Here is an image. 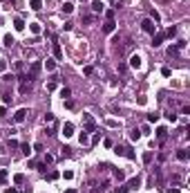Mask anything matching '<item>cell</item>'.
I'll list each match as a JSON object with an SVG mask.
<instances>
[{
  "label": "cell",
  "instance_id": "obj_8",
  "mask_svg": "<svg viewBox=\"0 0 190 193\" xmlns=\"http://www.w3.org/2000/svg\"><path fill=\"white\" fill-rule=\"evenodd\" d=\"M27 119V108H20V110H16V115H14V121L16 124H22Z\"/></svg>",
  "mask_w": 190,
  "mask_h": 193
},
{
  "label": "cell",
  "instance_id": "obj_21",
  "mask_svg": "<svg viewBox=\"0 0 190 193\" xmlns=\"http://www.w3.org/2000/svg\"><path fill=\"white\" fill-rule=\"evenodd\" d=\"M143 162H146V164H150V162H152V153H150V151L143 153Z\"/></svg>",
  "mask_w": 190,
  "mask_h": 193
},
{
  "label": "cell",
  "instance_id": "obj_19",
  "mask_svg": "<svg viewBox=\"0 0 190 193\" xmlns=\"http://www.w3.org/2000/svg\"><path fill=\"white\" fill-rule=\"evenodd\" d=\"M29 32L31 34H40V25H38V22H31V25H29Z\"/></svg>",
  "mask_w": 190,
  "mask_h": 193
},
{
  "label": "cell",
  "instance_id": "obj_40",
  "mask_svg": "<svg viewBox=\"0 0 190 193\" xmlns=\"http://www.w3.org/2000/svg\"><path fill=\"white\" fill-rule=\"evenodd\" d=\"M65 193H78V191H76V189H67Z\"/></svg>",
  "mask_w": 190,
  "mask_h": 193
},
{
  "label": "cell",
  "instance_id": "obj_30",
  "mask_svg": "<svg viewBox=\"0 0 190 193\" xmlns=\"http://www.w3.org/2000/svg\"><path fill=\"white\" fill-rule=\"evenodd\" d=\"M175 34H177V27H170V29L165 32V36H170V38H172V36H175Z\"/></svg>",
  "mask_w": 190,
  "mask_h": 193
},
{
  "label": "cell",
  "instance_id": "obj_34",
  "mask_svg": "<svg viewBox=\"0 0 190 193\" xmlns=\"http://www.w3.org/2000/svg\"><path fill=\"white\" fill-rule=\"evenodd\" d=\"M63 178H65V180H72L74 173H72V171H65V173H63Z\"/></svg>",
  "mask_w": 190,
  "mask_h": 193
},
{
  "label": "cell",
  "instance_id": "obj_33",
  "mask_svg": "<svg viewBox=\"0 0 190 193\" xmlns=\"http://www.w3.org/2000/svg\"><path fill=\"white\" fill-rule=\"evenodd\" d=\"M51 162H54V157H51V155H45L43 157V164H51Z\"/></svg>",
  "mask_w": 190,
  "mask_h": 193
},
{
  "label": "cell",
  "instance_id": "obj_25",
  "mask_svg": "<svg viewBox=\"0 0 190 193\" xmlns=\"http://www.w3.org/2000/svg\"><path fill=\"white\" fill-rule=\"evenodd\" d=\"M78 141H80V144H87V141H90V137H87V133H80V137H78Z\"/></svg>",
  "mask_w": 190,
  "mask_h": 193
},
{
  "label": "cell",
  "instance_id": "obj_5",
  "mask_svg": "<svg viewBox=\"0 0 190 193\" xmlns=\"http://www.w3.org/2000/svg\"><path fill=\"white\" fill-rule=\"evenodd\" d=\"M183 47H186V41H179L177 45H170V47H168V56H177Z\"/></svg>",
  "mask_w": 190,
  "mask_h": 193
},
{
  "label": "cell",
  "instance_id": "obj_24",
  "mask_svg": "<svg viewBox=\"0 0 190 193\" xmlns=\"http://www.w3.org/2000/svg\"><path fill=\"white\" fill-rule=\"evenodd\" d=\"M20 151H22V155H29V144H20Z\"/></svg>",
  "mask_w": 190,
  "mask_h": 193
},
{
  "label": "cell",
  "instance_id": "obj_27",
  "mask_svg": "<svg viewBox=\"0 0 190 193\" xmlns=\"http://www.w3.org/2000/svg\"><path fill=\"white\" fill-rule=\"evenodd\" d=\"M36 168H38V171H40V173H45V171H47V164H43V162H40V164H38V162H36Z\"/></svg>",
  "mask_w": 190,
  "mask_h": 193
},
{
  "label": "cell",
  "instance_id": "obj_13",
  "mask_svg": "<svg viewBox=\"0 0 190 193\" xmlns=\"http://www.w3.org/2000/svg\"><path fill=\"white\" fill-rule=\"evenodd\" d=\"M2 45H5V47H11V45H14V36H11V34H5Z\"/></svg>",
  "mask_w": 190,
  "mask_h": 193
},
{
  "label": "cell",
  "instance_id": "obj_26",
  "mask_svg": "<svg viewBox=\"0 0 190 193\" xmlns=\"http://www.w3.org/2000/svg\"><path fill=\"white\" fill-rule=\"evenodd\" d=\"M7 180V168H0V184Z\"/></svg>",
  "mask_w": 190,
  "mask_h": 193
},
{
  "label": "cell",
  "instance_id": "obj_39",
  "mask_svg": "<svg viewBox=\"0 0 190 193\" xmlns=\"http://www.w3.org/2000/svg\"><path fill=\"white\" fill-rule=\"evenodd\" d=\"M168 193H181V191L177 189V186H172V189H168Z\"/></svg>",
  "mask_w": 190,
  "mask_h": 193
},
{
  "label": "cell",
  "instance_id": "obj_32",
  "mask_svg": "<svg viewBox=\"0 0 190 193\" xmlns=\"http://www.w3.org/2000/svg\"><path fill=\"white\" fill-rule=\"evenodd\" d=\"M58 175H61L58 171H49V175H47V178H49V180H56V178H58Z\"/></svg>",
  "mask_w": 190,
  "mask_h": 193
},
{
  "label": "cell",
  "instance_id": "obj_35",
  "mask_svg": "<svg viewBox=\"0 0 190 193\" xmlns=\"http://www.w3.org/2000/svg\"><path fill=\"white\" fill-rule=\"evenodd\" d=\"M128 191H130V189H128L125 184H123V186H119V189H116V193H128Z\"/></svg>",
  "mask_w": 190,
  "mask_h": 193
},
{
  "label": "cell",
  "instance_id": "obj_14",
  "mask_svg": "<svg viewBox=\"0 0 190 193\" xmlns=\"http://www.w3.org/2000/svg\"><path fill=\"white\" fill-rule=\"evenodd\" d=\"M61 9H63V14H72V11H74V5H72V2H67V0H65Z\"/></svg>",
  "mask_w": 190,
  "mask_h": 193
},
{
  "label": "cell",
  "instance_id": "obj_3",
  "mask_svg": "<svg viewBox=\"0 0 190 193\" xmlns=\"http://www.w3.org/2000/svg\"><path fill=\"white\" fill-rule=\"evenodd\" d=\"M61 135L65 139H70L72 135H74V124L72 121H65V124H63V128H61Z\"/></svg>",
  "mask_w": 190,
  "mask_h": 193
},
{
  "label": "cell",
  "instance_id": "obj_29",
  "mask_svg": "<svg viewBox=\"0 0 190 193\" xmlns=\"http://www.w3.org/2000/svg\"><path fill=\"white\" fill-rule=\"evenodd\" d=\"M45 67L51 72V70H56V63H54V61H47V63H45Z\"/></svg>",
  "mask_w": 190,
  "mask_h": 193
},
{
  "label": "cell",
  "instance_id": "obj_2",
  "mask_svg": "<svg viewBox=\"0 0 190 193\" xmlns=\"http://www.w3.org/2000/svg\"><path fill=\"white\" fill-rule=\"evenodd\" d=\"M116 155H123V157H128V160H134V153H132L130 146H116Z\"/></svg>",
  "mask_w": 190,
  "mask_h": 193
},
{
  "label": "cell",
  "instance_id": "obj_7",
  "mask_svg": "<svg viewBox=\"0 0 190 193\" xmlns=\"http://www.w3.org/2000/svg\"><path fill=\"white\" fill-rule=\"evenodd\" d=\"M141 65H143V59H141L139 54L130 56V67H134V70H141Z\"/></svg>",
  "mask_w": 190,
  "mask_h": 193
},
{
  "label": "cell",
  "instance_id": "obj_16",
  "mask_svg": "<svg viewBox=\"0 0 190 193\" xmlns=\"http://www.w3.org/2000/svg\"><path fill=\"white\" fill-rule=\"evenodd\" d=\"M54 56H56V59H63V49H61V45L56 41H54Z\"/></svg>",
  "mask_w": 190,
  "mask_h": 193
},
{
  "label": "cell",
  "instance_id": "obj_36",
  "mask_svg": "<svg viewBox=\"0 0 190 193\" xmlns=\"http://www.w3.org/2000/svg\"><path fill=\"white\" fill-rule=\"evenodd\" d=\"M22 180H25V175H16V178H14V182H16V184H20Z\"/></svg>",
  "mask_w": 190,
  "mask_h": 193
},
{
  "label": "cell",
  "instance_id": "obj_4",
  "mask_svg": "<svg viewBox=\"0 0 190 193\" xmlns=\"http://www.w3.org/2000/svg\"><path fill=\"white\" fill-rule=\"evenodd\" d=\"M141 29L146 32V34H154L157 32V25H154V20H150V18H146L141 22Z\"/></svg>",
  "mask_w": 190,
  "mask_h": 193
},
{
  "label": "cell",
  "instance_id": "obj_9",
  "mask_svg": "<svg viewBox=\"0 0 190 193\" xmlns=\"http://www.w3.org/2000/svg\"><path fill=\"white\" fill-rule=\"evenodd\" d=\"M125 186H128V189H130V191H134V189H139V186H141V178H139V175H136V178H132V180H130V182H128V184H125Z\"/></svg>",
  "mask_w": 190,
  "mask_h": 193
},
{
  "label": "cell",
  "instance_id": "obj_20",
  "mask_svg": "<svg viewBox=\"0 0 190 193\" xmlns=\"http://www.w3.org/2000/svg\"><path fill=\"white\" fill-rule=\"evenodd\" d=\"M130 137H132V139H139V137H141V130H139V128H132Z\"/></svg>",
  "mask_w": 190,
  "mask_h": 193
},
{
  "label": "cell",
  "instance_id": "obj_18",
  "mask_svg": "<svg viewBox=\"0 0 190 193\" xmlns=\"http://www.w3.org/2000/svg\"><path fill=\"white\" fill-rule=\"evenodd\" d=\"M14 27H16L18 32H22V29H25V22H22V18H16V20H14Z\"/></svg>",
  "mask_w": 190,
  "mask_h": 193
},
{
  "label": "cell",
  "instance_id": "obj_38",
  "mask_svg": "<svg viewBox=\"0 0 190 193\" xmlns=\"http://www.w3.org/2000/svg\"><path fill=\"white\" fill-rule=\"evenodd\" d=\"M5 193H18V189H14V186H11V189H5Z\"/></svg>",
  "mask_w": 190,
  "mask_h": 193
},
{
  "label": "cell",
  "instance_id": "obj_11",
  "mask_svg": "<svg viewBox=\"0 0 190 193\" xmlns=\"http://www.w3.org/2000/svg\"><path fill=\"white\" fill-rule=\"evenodd\" d=\"M114 29H116V22H114V20H107L105 25H103V32H105V34H112Z\"/></svg>",
  "mask_w": 190,
  "mask_h": 193
},
{
  "label": "cell",
  "instance_id": "obj_28",
  "mask_svg": "<svg viewBox=\"0 0 190 193\" xmlns=\"http://www.w3.org/2000/svg\"><path fill=\"white\" fill-rule=\"evenodd\" d=\"M70 94H72V92H70V88H63V90H61V96H63V99H67Z\"/></svg>",
  "mask_w": 190,
  "mask_h": 193
},
{
  "label": "cell",
  "instance_id": "obj_22",
  "mask_svg": "<svg viewBox=\"0 0 190 193\" xmlns=\"http://www.w3.org/2000/svg\"><path fill=\"white\" fill-rule=\"evenodd\" d=\"M165 135H168V130H165V128H159L157 130V137L159 139H165Z\"/></svg>",
  "mask_w": 190,
  "mask_h": 193
},
{
  "label": "cell",
  "instance_id": "obj_23",
  "mask_svg": "<svg viewBox=\"0 0 190 193\" xmlns=\"http://www.w3.org/2000/svg\"><path fill=\"white\" fill-rule=\"evenodd\" d=\"M114 178L116 180H125V173L121 171V168H116V171H114Z\"/></svg>",
  "mask_w": 190,
  "mask_h": 193
},
{
  "label": "cell",
  "instance_id": "obj_15",
  "mask_svg": "<svg viewBox=\"0 0 190 193\" xmlns=\"http://www.w3.org/2000/svg\"><path fill=\"white\" fill-rule=\"evenodd\" d=\"M177 160L186 162V160H188V151H186V148H179V151H177Z\"/></svg>",
  "mask_w": 190,
  "mask_h": 193
},
{
  "label": "cell",
  "instance_id": "obj_37",
  "mask_svg": "<svg viewBox=\"0 0 190 193\" xmlns=\"http://www.w3.org/2000/svg\"><path fill=\"white\" fill-rule=\"evenodd\" d=\"M7 70V63H5V61H0V72H5Z\"/></svg>",
  "mask_w": 190,
  "mask_h": 193
},
{
  "label": "cell",
  "instance_id": "obj_6",
  "mask_svg": "<svg viewBox=\"0 0 190 193\" xmlns=\"http://www.w3.org/2000/svg\"><path fill=\"white\" fill-rule=\"evenodd\" d=\"M163 41H165V34H163V32H154V34H152V45H154V47H159Z\"/></svg>",
  "mask_w": 190,
  "mask_h": 193
},
{
  "label": "cell",
  "instance_id": "obj_31",
  "mask_svg": "<svg viewBox=\"0 0 190 193\" xmlns=\"http://www.w3.org/2000/svg\"><path fill=\"white\" fill-rule=\"evenodd\" d=\"M54 121V115H51V112H47V115H45V124H51Z\"/></svg>",
  "mask_w": 190,
  "mask_h": 193
},
{
  "label": "cell",
  "instance_id": "obj_12",
  "mask_svg": "<svg viewBox=\"0 0 190 193\" xmlns=\"http://www.w3.org/2000/svg\"><path fill=\"white\" fill-rule=\"evenodd\" d=\"M29 7L34 11H40V9H43V0H29Z\"/></svg>",
  "mask_w": 190,
  "mask_h": 193
},
{
  "label": "cell",
  "instance_id": "obj_17",
  "mask_svg": "<svg viewBox=\"0 0 190 193\" xmlns=\"http://www.w3.org/2000/svg\"><path fill=\"white\" fill-rule=\"evenodd\" d=\"M38 72H40V63H38V61H34V63H31V76L36 79Z\"/></svg>",
  "mask_w": 190,
  "mask_h": 193
},
{
  "label": "cell",
  "instance_id": "obj_10",
  "mask_svg": "<svg viewBox=\"0 0 190 193\" xmlns=\"http://www.w3.org/2000/svg\"><path fill=\"white\" fill-rule=\"evenodd\" d=\"M103 7H105V5H103L101 0H92V11H94V14H101Z\"/></svg>",
  "mask_w": 190,
  "mask_h": 193
},
{
  "label": "cell",
  "instance_id": "obj_1",
  "mask_svg": "<svg viewBox=\"0 0 190 193\" xmlns=\"http://www.w3.org/2000/svg\"><path fill=\"white\" fill-rule=\"evenodd\" d=\"M83 121H85V130H87V133H94L96 130V121L92 119L90 112H83Z\"/></svg>",
  "mask_w": 190,
  "mask_h": 193
}]
</instances>
